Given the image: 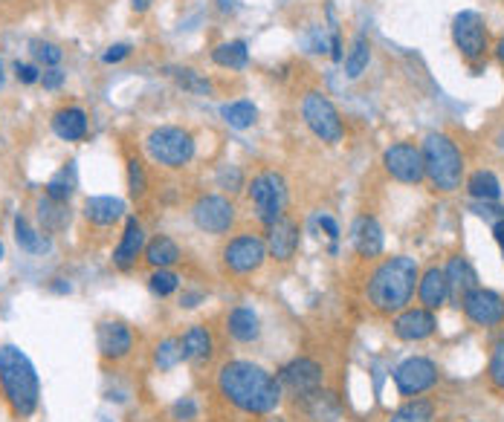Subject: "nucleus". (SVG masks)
Returning a JSON list of instances; mask_svg holds the SVG:
<instances>
[{
  "label": "nucleus",
  "instance_id": "obj_12",
  "mask_svg": "<svg viewBox=\"0 0 504 422\" xmlns=\"http://www.w3.org/2000/svg\"><path fill=\"white\" fill-rule=\"evenodd\" d=\"M278 382H281V391H288L299 399H305L310 394H316L319 387L325 382V370L319 362L313 359H293L278 370Z\"/></svg>",
  "mask_w": 504,
  "mask_h": 422
},
{
  "label": "nucleus",
  "instance_id": "obj_43",
  "mask_svg": "<svg viewBox=\"0 0 504 422\" xmlns=\"http://www.w3.org/2000/svg\"><path fill=\"white\" fill-rule=\"evenodd\" d=\"M64 81H67V73H64V70H58V67H49L47 73H41V84H44V90H58Z\"/></svg>",
  "mask_w": 504,
  "mask_h": 422
},
{
  "label": "nucleus",
  "instance_id": "obj_16",
  "mask_svg": "<svg viewBox=\"0 0 504 422\" xmlns=\"http://www.w3.org/2000/svg\"><path fill=\"white\" fill-rule=\"evenodd\" d=\"M392 327H394V335L400 342H424L438 330V318H435V313L426 307H412V310L406 307V310L397 313Z\"/></svg>",
  "mask_w": 504,
  "mask_h": 422
},
{
  "label": "nucleus",
  "instance_id": "obj_55",
  "mask_svg": "<svg viewBox=\"0 0 504 422\" xmlns=\"http://www.w3.org/2000/svg\"><path fill=\"white\" fill-rule=\"evenodd\" d=\"M0 4H9V0H0Z\"/></svg>",
  "mask_w": 504,
  "mask_h": 422
},
{
  "label": "nucleus",
  "instance_id": "obj_54",
  "mask_svg": "<svg viewBox=\"0 0 504 422\" xmlns=\"http://www.w3.org/2000/svg\"><path fill=\"white\" fill-rule=\"evenodd\" d=\"M0 261H4V241H0Z\"/></svg>",
  "mask_w": 504,
  "mask_h": 422
},
{
  "label": "nucleus",
  "instance_id": "obj_4",
  "mask_svg": "<svg viewBox=\"0 0 504 422\" xmlns=\"http://www.w3.org/2000/svg\"><path fill=\"white\" fill-rule=\"evenodd\" d=\"M420 154H424V171L435 191L449 194V191L461 189L464 157H461L458 145L452 142L446 133H429L424 148H420Z\"/></svg>",
  "mask_w": 504,
  "mask_h": 422
},
{
  "label": "nucleus",
  "instance_id": "obj_17",
  "mask_svg": "<svg viewBox=\"0 0 504 422\" xmlns=\"http://www.w3.org/2000/svg\"><path fill=\"white\" fill-rule=\"evenodd\" d=\"M296 249H299V226L290 217H281L273 226H267V252H270L276 261L281 263L293 261Z\"/></svg>",
  "mask_w": 504,
  "mask_h": 422
},
{
  "label": "nucleus",
  "instance_id": "obj_11",
  "mask_svg": "<svg viewBox=\"0 0 504 422\" xmlns=\"http://www.w3.org/2000/svg\"><path fill=\"white\" fill-rule=\"evenodd\" d=\"M383 165H385V171H389V177L397 180V182H403V185H417V182L426 180L424 154H420V148L412 145V142H397V145H392L383 154Z\"/></svg>",
  "mask_w": 504,
  "mask_h": 422
},
{
  "label": "nucleus",
  "instance_id": "obj_8",
  "mask_svg": "<svg viewBox=\"0 0 504 422\" xmlns=\"http://www.w3.org/2000/svg\"><path fill=\"white\" fill-rule=\"evenodd\" d=\"M267 241L258 238V234H238V238H232L224 252H221V258H224V269L232 275H252V273H258V269L264 266L267 261Z\"/></svg>",
  "mask_w": 504,
  "mask_h": 422
},
{
  "label": "nucleus",
  "instance_id": "obj_53",
  "mask_svg": "<svg viewBox=\"0 0 504 422\" xmlns=\"http://www.w3.org/2000/svg\"><path fill=\"white\" fill-rule=\"evenodd\" d=\"M4 81H6V73H4V58H0V87H4Z\"/></svg>",
  "mask_w": 504,
  "mask_h": 422
},
{
  "label": "nucleus",
  "instance_id": "obj_38",
  "mask_svg": "<svg viewBox=\"0 0 504 422\" xmlns=\"http://www.w3.org/2000/svg\"><path fill=\"white\" fill-rule=\"evenodd\" d=\"M73 177H67V168H64V171L61 174H56L53 180H49L47 185H44V194L49 197V200H56V202H67V200H70L73 197Z\"/></svg>",
  "mask_w": 504,
  "mask_h": 422
},
{
  "label": "nucleus",
  "instance_id": "obj_18",
  "mask_svg": "<svg viewBox=\"0 0 504 422\" xmlns=\"http://www.w3.org/2000/svg\"><path fill=\"white\" fill-rule=\"evenodd\" d=\"M142 252H145V229H142V223L137 221V217H128L122 238L113 249V263L120 269H131Z\"/></svg>",
  "mask_w": 504,
  "mask_h": 422
},
{
  "label": "nucleus",
  "instance_id": "obj_36",
  "mask_svg": "<svg viewBox=\"0 0 504 422\" xmlns=\"http://www.w3.org/2000/svg\"><path fill=\"white\" fill-rule=\"evenodd\" d=\"M487 382L496 394H504V339H499L490 350V365H487Z\"/></svg>",
  "mask_w": 504,
  "mask_h": 422
},
{
  "label": "nucleus",
  "instance_id": "obj_2",
  "mask_svg": "<svg viewBox=\"0 0 504 422\" xmlns=\"http://www.w3.org/2000/svg\"><path fill=\"white\" fill-rule=\"evenodd\" d=\"M417 278L420 273L415 258H406V255L385 258L383 263L374 266L372 278H368V286H365L368 304L380 315H394L400 310H406L415 295Z\"/></svg>",
  "mask_w": 504,
  "mask_h": 422
},
{
  "label": "nucleus",
  "instance_id": "obj_1",
  "mask_svg": "<svg viewBox=\"0 0 504 422\" xmlns=\"http://www.w3.org/2000/svg\"><path fill=\"white\" fill-rule=\"evenodd\" d=\"M217 391L244 414H270L281 405V382L247 359L226 362L217 370Z\"/></svg>",
  "mask_w": 504,
  "mask_h": 422
},
{
  "label": "nucleus",
  "instance_id": "obj_47",
  "mask_svg": "<svg viewBox=\"0 0 504 422\" xmlns=\"http://www.w3.org/2000/svg\"><path fill=\"white\" fill-rule=\"evenodd\" d=\"M331 58L333 61H342V41H340V32L331 36Z\"/></svg>",
  "mask_w": 504,
  "mask_h": 422
},
{
  "label": "nucleus",
  "instance_id": "obj_5",
  "mask_svg": "<svg viewBox=\"0 0 504 422\" xmlns=\"http://www.w3.org/2000/svg\"><path fill=\"white\" fill-rule=\"evenodd\" d=\"M145 154L151 162L168 168V171H180L194 160V137L186 128L177 125H163L154 128L145 137Z\"/></svg>",
  "mask_w": 504,
  "mask_h": 422
},
{
  "label": "nucleus",
  "instance_id": "obj_22",
  "mask_svg": "<svg viewBox=\"0 0 504 422\" xmlns=\"http://www.w3.org/2000/svg\"><path fill=\"white\" fill-rule=\"evenodd\" d=\"M53 133L64 142H81L88 137V113L70 105L53 113Z\"/></svg>",
  "mask_w": 504,
  "mask_h": 422
},
{
  "label": "nucleus",
  "instance_id": "obj_51",
  "mask_svg": "<svg viewBox=\"0 0 504 422\" xmlns=\"http://www.w3.org/2000/svg\"><path fill=\"white\" fill-rule=\"evenodd\" d=\"M496 56H499V61H501V67H504V38H501L499 46H496Z\"/></svg>",
  "mask_w": 504,
  "mask_h": 422
},
{
  "label": "nucleus",
  "instance_id": "obj_6",
  "mask_svg": "<svg viewBox=\"0 0 504 422\" xmlns=\"http://www.w3.org/2000/svg\"><path fill=\"white\" fill-rule=\"evenodd\" d=\"M249 200L264 226H273L288 209V182L278 171H261L249 182Z\"/></svg>",
  "mask_w": 504,
  "mask_h": 422
},
{
  "label": "nucleus",
  "instance_id": "obj_7",
  "mask_svg": "<svg viewBox=\"0 0 504 422\" xmlns=\"http://www.w3.org/2000/svg\"><path fill=\"white\" fill-rule=\"evenodd\" d=\"M301 116H305V125L313 130V137H319L328 145L342 142V133H345L342 116L325 93L319 90L305 93V98H301Z\"/></svg>",
  "mask_w": 504,
  "mask_h": 422
},
{
  "label": "nucleus",
  "instance_id": "obj_20",
  "mask_svg": "<svg viewBox=\"0 0 504 422\" xmlns=\"http://www.w3.org/2000/svg\"><path fill=\"white\" fill-rule=\"evenodd\" d=\"M351 243H354L357 255L362 258H377L383 252V229L374 217H357L354 226H351Z\"/></svg>",
  "mask_w": 504,
  "mask_h": 422
},
{
  "label": "nucleus",
  "instance_id": "obj_45",
  "mask_svg": "<svg viewBox=\"0 0 504 422\" xmlns=\"http://www.w3.org/2000/svg\"><path fill=\"white\" fill-rule=\"evenodd\" d=\"M131 56V44H113L108 53L102 56V61L105 64H120L122 58H128Z\"/></svg>",
  "mask_w": 504,
  "mask_h": 422
},
{
  "label": "nucleus",
  "instance_id": "obj_27",
  "mask_svg": "<svg viewBox=\"0 0 504 422\" xmlns=\"http://www.w3.org/2000/svg\"><path fill=\"white\" fill-rule=\"evenodd\" d=\"M145 261L154 269H168L180 261V246L168 234H157L154 241L145 243Z\"/></svg>",
  "mask_w": 504,
  "mask_h": 422
},
{
  "label": "nucleus",
  "instance_id": "obj_50",
  "mask_svg": "<svg viewBox=\"0 0 504 422\" xmlns=\"http://www.w3.org/2000/svg\"><path fill=\"white\" fill-rule=\"evenodd\" d=\"M217 9H221V12H232L235 4H232V0H217Z\"/></svg>",
  "mask_w": 504,
  "mask_h": 422
},
{
  "label": "nucleus",
  "instance_id": "obj_29",
  "mask_svg": "<svg viewBox=\"0 0 504 422\" xmlns=\"http://www.w3.org/2000/svg\"><path fill=\"white\" fill-rule=\"evenodd\" d=\"M38 221L44 226V234H56L70 223V209H67V202H56L47 197L38 202Z\"/></svg>",
  "mask_w": 504,
  "mask_h": 422
},
{
  "label": "nucleus",
  "instance_id": "obj_41",
  "mask_svg": "<svg viewBox=\"0 0 504 422\" xmlns=\"http://www.w3.org/2000/svg\"><path fill=\"white\" fill-rule=\"evenodd\" d=\"M244 185V177H241V171L235 165H229V168H221L217 171V189H224V191H238Z\"/></svg>",
  "mask_w": 504,
  "mask_h": 422
},
{
  "label": "nucleus",
  "instance_id": "obj_3",
  "mask_svg": "<svg viewBox=\"0 0 504 422\" xmlns=\"http://www.w3.org/2000/svg\"><path fill=\"white\" fill-rule=\"evenodd\" d=\"M0 387L18 417H32L41 399L38 374L29 356L15 345H0Z\"/></svg>",
  "mask_w": 504,
  "mask_h": 422
},
{
  "label": "nucleus",
  "instance_id": "obj_34",
  "mask_svg": "<svg viewBox=\"0 0 504 422\" xmlns=\"http://www.w3.org/2000/svg\"><path fill=\"white\" fill-rule=\"evenodd\" d=\"M432 402L426 399H409L406 405H400V408L389 417V422H432Z\"/></svg>",
  "mask_w": 504,
  "mask_h": 422
},
{
  "label": "nucleus",
  "instance_id": "obj_9",
  "mask_svg": "<svg viewBox=\"0 0 504 422\" xmlns=\"http://www.w3.org/2000/svg\"><path fill=\"white\" fill-rule=\"evenodd\" d=\"M192 221L206 234H226L235 226V206L224 194H204L192 206Z\"/></svg>",
  "mask_w": 504,
  "mask_h": 422
},
{
  "label": "nucleus",
  "instance_id": "obj_32",
  "mask_svg": "<svg viewBox=\"0 0 504 422\" xmlns=\"http://www.w3.org/2000/svg\"><path fill=\"white\" fill-rule=\"evenodd\" d=\"M368 61H372V44H368L365 36H357L354 44H351V49H348V58H345L348 78H360L365 73Z\"/></svg>",
  "mask_w": 504,
  "mask_h": 422
},
{
  "label": "nucleus",
  "instance_id": "obj_46",
  "mask_svg": "<svg viewBox=\"0 0 504 422\" xmlns=\"http://www.w3.org/2000/svg\"><path fill=\"white\" fill-rule=\"evenodd\" d=\"M174 414L183 417V419H194V402H192V399L177 402V405H174Z\"/></svg>",
  "mask_w": 504,
  "mask_h": 422
},
{
  "label": "nucleus",
  "instance_id": "obj_35",
  "mask_svg": "<svg viewBox=\"0 0 504 422\" xmlns=\"http://www.w3.org/2000/svg\"><path fill=\"white\" fill-rule=\"evenodd\" d=\"M183 362V347H180V339H163L160 345H157V350H154V365L160 367V370H172V367H177Z\"/></svg>",
  "mask_w": 504,
  "mask_h": 422
},
{
  "label": "nucleus",
  "instance_id": "obj_25",
  "mask_svg": "<svg viewBox=\"0 0 504 422\" xmlns=\"http://www.w3.org/2000/svg\"><path fill=\"white\" fill-rule=\"evenodd\" d=\"M180 347H183V362H206L215 350L212 333L204 324H194L180 335Z\"/></svg>",
  "mask_w": 504,
  "mask_h": 422
},
{
  "label": "nucleus",
  "instance_id": "obj_31",
  "mask_svg": "<svg viewBox=\"0 0 504 422\" xmlns=\"http://www.w3.org/2000/svg\"><path fill=\"white\" fill-rule=\"evenodd\" d=\"M467 191L469 197H476L481 202H496L501 197V185L493 171H476L467 180Z\"/></svg>",
  "mask_w": 504,
  "mask_h": 422
},
{
  "label": "nucleus",
  "instance_id": "obj_39",
  "mask_svg": "<svg viewBox=\"0 0 504 422\" xmlns=\"http://www.w3.org/2000/svg\"><path fill=\"white\" fill-rule=\"evenodd\" d=\"M128 191L133 200H142L148 191V177H145V168L137 157L128 160Z\"/></svg>",
  "mask_w": 504,
  "mask_h": 422
},
{
  "label": "nucleus",
  "instance_id": "obj_15",
  "mask_svg": "<svg viewBox=\"0 0 504 422\" xmlns=\"http://www.w3.org/2000/svg\"><path fill=\"white\" fill-rule=\"evenodd\" d=\"M96 345L102 359L108 362H122L133 350V330L125 322H102L96 330Z\"/></svg>",
  "mask_w": 504,
  "mask_h": 422
},
{
  "label": "nucleus",
  "instance_id": "obj_42",
  "mask_svg": "<svg viewBox=\"0 0 504 422\" xmlns=\"http://www.w3.org/2000/svg\"><path fill=\"white\" fill-rule=\"evenodd\" d=\"M15 76H18L21 84H36L41 81V70L36 64H21V61H15Z\"/></svg>",
  "mask_w": 504,
  "mask_h": 422
},
{
  "label": "nucleus",
  "instance_id": "obj_24",
  "mask_svg": "<svg viewBox=\"0 0 504 422\" xmlns=\"http://www.w3.org/2000/svg\"><path fill=\"white\" fill-rule=\"evenodd\" d=\"M226 330H229V335L235 342L249 345L261 335V322H258V315L252 307H235L226 315Z\"/></svg>",
  "mask_w": 504,
  "mask_h": 422
},
{
  "label": "nucleus",
  "instance_id": "obj_44",
  "mask_svg": "<svg viewBox=\"0 0 504 422\" xmlns=\"http://www.w3.org/2000/svg\"><path fill=\"white\" fill-rule=\"evenodd\" d=\"M319 226L325 229L328 241L333 243V246H331V252H336V241H340V226H336V221H333L331 214H322V217H319Z\"/></svg>",
  "mask_w": 504,
  "mask_h": 422
},
{
  "label": "nucleus",
  "instance_id": "obj_19",
  "mask_svg": "<svg viewBox=\"0 0 504 422\" xmlns=\"http://www.w3.org/2000/svg\"><path fill=\"white\" fill-rule=\"evenodd\" d=\"M444 275H446V286H449V298L456 301V304H461L464 295L473 293L476 286H478V275H476L473 263H469L467 258H461V255L449 258Z\"/></svg>",
  "mask_w": 504,
  "mask_h": 422
},
{
  "label": "nucleus",
  "instance_id": "obj_23",
  "mask_svg": "<svg viewBox=\"0 0 504 422\" xmlns=\"http://www.w3.org/2000/svg\"><path fill=\"white\" fill-rule=\"evenodd\" d=\"M84 217H88V223L108 229L125 217V202L120 197H90L84 202Z\"/></svg>",
  "mask_w": 504,
  "mask_h": 422
},
{
  "label": "nucleus",
  "instance_id": "obj_14",
  "mask_svg": "<svg viewBox=\"0 0 504 422\" xmlns=\"http://www.w3.org/2000/svg\"><path fill=\"white\" fill-rule=\"evenodd\" d=\"M458 307L476 327L504 324V298L493 290H484V286H476L473 293H467Z\"/></svg>",
  "mask_w": 504,
  "mask_h": 422
},
{
  "label": "nucleus",
  "instance_id": "obj_30",
  "mask_svg": "<svg viewBox=\"0 0 504 422\" xmlns=\"http://www.w3.org/2000/svg\"><path fill=\"white\" fill-rule=\"evenodd\" d=\"M221 116H224V122H226L229 128H235V130H247V128L256 125L258 110H256V105H252V101L241 98V101H229V105H224V108H221Z\"/></svg>",
  "mask_w": 504,
  "mask_h": 422
},
{
  "label": "nucleus",
  "instance_id": "obj_10",
  "mask_svg": "<svg viewBox=\"0 0 504 422\" xmlns=\"http://www.w3.org/2000/svg\"><path fill=\"white\" fill-rule=\"evenodd\" d=\"M394 385H397L400 396L415 399L438 385V365H435L432 359H424V356H412V359L397 365Z\"/></svg>",
  "mask_w": 504,
  "mask_h": 422
},
{
  "label": "nucleus",
  "instance_id": "obj_33",
  "mask_svg": "<svg viewBox=\"0 0 504 422\" xmlns=\"http://www.w3.org/2000/svg\"><path fill=\"white\" fill-rule=\"evenodd\" d=\"M165 73L172 76L183 90L197 93V96H209L212 93V84L204 76H197L192 67H165Z\"/></svg>",
  "mask_w": 504,
  "mask_h": 422
},
{
  "label": "nucleus",
  "instance_id": "obj_13",
  "mask_svg": "<svg viewBox=\"0 0 504 422\" xmlns=\"http://www.w3.org/2000/svg\"><path fill=\"white\" fill-rule=\"evenodd\" d=\"M452 41H456L458 53L476 64L487 53V26L478 12H461L456 21H452Z\"/></svg>",
  "mask_w": 504,
  "mask_h": 422
},
{
  "label": "nucleus",
  "instance_id": "obj_40",
  "mask_svg": "<svg viewBox=\"0 0 504 422\" xmlns=\"http://www.w3.org/2000/svg\"><path fill=\"white\" fill-rule=\"evenodd\" d=\"M32 56H36V61L44 64L47 70H49V67H58V61H61L64 53H61L56 44H49V41H32Z\"/></svg>",
  "mask_w": 504,
  "mask_h": 422
},
{
  "label": "nucleus",
  "instance_id": "obj_21",
  "mask_svg": "<svg viewBox=\"0 0 504 422\" xmlns=\"http://www.w3.org/2000/svg\"><path fill=\"white\" fill-rule=\"evenodd\" d=\"M417 298H420V304H424V307L432 310V313L444 307L446 298H449V286H446L444 269L432 266V269H426V273L417 278Z\"/></svg>",
  "mask_w": 504,
  "mask_h": 422
},
{
  "label": "nucleus",
  "instance_id": "obj_52",
  "mask_svg": "<svg viewBox=\"0 0 504 422\" xmlns=\"http://www.w3.org/2000/svg\"><path fill=\"white\" fill-rule=\"evenodd\" d=\"M56 293H70V283H56Z\"/></svg>",
  "mask_w": 504,
  "mask_h": 422
},
{
  "label": "nucleus",
  "instance_id": "obj_49",
  "mask_svg": "<svg viewBox=\"0 0 504 422\" xmlns=\"http://www.w3.org/2000/svg\"><path fill=\"white\" fill-rule=\"evenodd\" d=\"M151 4H154V0H131V6H133V12H148L151 9Z\"/></svg>",
  "mask_w": 504,
  "mask_h": 422
},
{
  "label": "nucleus",
  "instance_id": "obj_26",
  "mask_svg": "<svg viewBox=\"0 0 504 422\" xmlns=\"http://www.w3.org/2000/svg\"><path fill=\"white\" fill-rule=\"evenodd\" d=\"M15 241H18V246L29 252V255H44V252H49V246H53L49 243V234L32 229L24 214L15 217Z\"/></svg>",
  "mask_w": 504,
  "mask_h": 422
},
{
  "label": "nucleus",
  "instance_id": "obj_37",
  "mask_svg": "<svg viewBox=\"0 0 504 422\" xmlns=\"http://www.w3.org/2000/svg\"><path fill=\"white\" fill-rule=\"evenodd\" d=\"M177 286H180V275L172 273V269H154L148 278V290L160 298H168L172 293H177Z\"/></svg>",
  "mask_w": 504,
  "mask_h": 422
},
{
  "label": "nucleus",
  "instance_id": "obj_48",
  "mask_svg": "<svg viewBox=\"0 0 504 422\" xmlns=\"http://www.w3.org/2000/svg\"><path fill=\"white\" fill-rule=\"evenodd\" d=\"M493 238H496V243H499L501 252H504V221H496V223H493Z\"/></svg>",
  "mask_w": 504,
  "mask_h": 422
},
{
  "label": "nucleus",
  "instance_id": "obj_28",
  "mask_svg": "<svg viewBox=\"0 0 504 422\" xmlns=\"http://www.w3.org/2000/svg\"><path fill=\"white\" fill-rule=\"evenodd\" d=\"M212 61L224 70H244L249 61V49L244 41H226L212 49Z\"/></svg>",
  "mask_w": 504,
  "mask_h": 422
}]
</instances>
